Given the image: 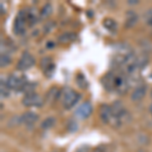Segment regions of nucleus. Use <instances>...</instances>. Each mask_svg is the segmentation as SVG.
<instances>
[{"instance_id": "nucleus-2", "label": "nucleus", "mask_w": 152, "mask_h": 152, "mask_svg": "<svg viewBox=\"0 0 152 152\" xmlns=\"http://www.w3.org/2000/svg\"><path fill=\"white\" fill-rule=\"evenodd\" d=\"M28 23V10H21L18 12L14 19L13 31L16 35H23L26 31V23Z\"/></svg>"}, {"instance_id": "nucleus-16", "label": "nucleus", "mask_w": 152, "mask_h": 152, "mask_svg": "<svg viewBox=\"0 0 152 152\" xmlns=\"http://www.w3.org/2000/svg\"><path fill=\"white\" fill-rule=\"evenodd\" d=\"M76 83L78 84V86L81 87V88H85L87 86L86 79H85V77L81 74V73L76 76Z\"/></svg>"}, {"instance_id": "nucleus-10", "label": "nucleus", "mask_w": 152, "mask_h": 152, "mask_svg": "<svg viewBox=\"0 0 152 152\" xmlns=\"http://www.w3.org/2000/svg\"><path fill=\"white\" fill-rule=\"evenodd\" d=\"M102 24L107 29H109L110 31H116L118 28V23L114 20L113 18H104V21H102Z\"/></svg>"}, {"instance_id": "nucleus-20", "label": "nucleus", "mask_w": 152, "mask_h": 152, "mask_svg": "<svg viewBox=\"0 0 152 152\" xmlns=\"http://www.w3.org/2000/svg\"><path fill=\"white\" fill-rule=\"evenodd\" d=\"M54 70H55V64L54 63H52L51 65H49L46 69H44V74H45L47 77H51V76L53 75L54 73Z\"/></svg>"}, {"instance_id": "nucleus-13", "label": "nucleus", "mask_w": 152, "mask_h": 152, "mask_svg": "<svg viewBox=\"0 0 152 152\" xmlns=\"http://www.w3.org/2000/svg\"><path fill=\"white\" fill-rule=\"evenodd\" d=\"M52 10H53V7L51 5L50 3H47L43 6V8L41 9V12H40V19H44L46 18H48L51 13H52Z\"/></svg>"}, {"instance_id": "nucleus-23", "label": "nucleus", "mask_w": 152, "mask_h": 152, "mask_svg": "<svg viewBox=\"0 0 152 152\" xmlns=\"http://www.w3.org/2000/svg\"><path fill=\"white\" fill-rule=\"evenodd\" d=\"M149 110H150V112L152 113V104H150V107H149Z\"/></svg>"}, {"instance_id": "nucleus-9", "label": "nucleus", "mask_w": 152, "mask_h": 152, "mask_svg": "<svg viewBox=\"0 0 152 152\" xmlns=\"http://www.w3.org/2000/svg\"><path fill=\"white\" fill-rule=\"evenodd\" d=\"M147 91V88L145 85H139L134 89V91L131 94V99L133 102H139L145 96Z\"/></svg>"}, {"instance_id": "nucleus-7", "label": "nucleus", "mask_w": 152, "mask_h": 152, "mask_svg": "<svg viewBox=\"0 0 152 152\" xmlns=\"http://www.w3.org/2000/svg\"><path fill=\"white\" fill-rule=\"evenodd\" d=\"M21 119V125H24L28 128H31L35 125L39 120L38 114L35 112H26L20 116Z\"/></svg>"}, {"instance_id": "nucleus-5", "label": "nucleus", "mask_w": 152, "mask_h": 152, "mask_svg": "<svg viewBox=\"0 0 152 152\" xmlns=\"http://www.w3.org/2000/svg\"><path fill=\"white\" fill-rule=\"evenodd\" d=\"M26 82L28 80L24 77H18L16 75H10L6 79L7 86L9 87V89H14L16 91H21Z\"/></svg>"}, {"instance_id": "nucleus-4", "label": "nucleus", "mask_w": 152, "mask_h": 152, "mask_svg": "<svg viewBox=\"0 0 152 152\" xmlns=\"http://www.w3.org/2000/svg\"><path fill=\"white\" fill-rule=\"evenodd\" d=\"M92 113V104L90 102H84L80 105H78L77 109L75 110L74 115L77 119L85 120L90 117Z\"/></svg>"}, {"instance_id": "nucleus-6", "label": "nucleus", "mask_w": 152, "mask_h": 152, "mask_svg": "<svg viewBox=\"0 0 152 152\" xmlns=\"http://www.w3.org/2000/svg\"><path fill=\"white\" fill-rule=\"evenodd\" d=\"M43 104V99L40 96V94H36V92L26 94L23 99V104L24 107H41Z\"/></svg>"}, {"instance_id": "nucleus-14", "label": "nucleus", "mask_w": 152, "mask_h": 152, "mask_svg": "<svg viewBox=\"0 0 152 152\" xmlns=\"http://www.w3.org/2000/svg\"><path fill=\"white\" fill-rule=\"evenodd\" d=\"M55 122H56L55 118H53V117L47 118V119H45L43 122H42V124H41L42 129H44V130L51 129L54 126V125H55Z\"/></svg>"}, {"instance_id": "nucleus-8", "label": "nucleus", "mask_w": 152, "mask_h": 152, "mask_svg": "<svg viewBox=\"0 0 152 152\" xmlns=\"http://www.w3.org/2000/svg\"><path fill=\"white\" fill-rule=\"evenodd\" d=\"M100 119L102 120L104 124H112L114 117H113V112H112V107L107 104H104L100 107Z\"/></svg>"}, {"instance_id": "nucleus-17", "label": "nucleus", "mask_w": 152, "mask_h": 152, "mask_svg": "<svg viewBox=\"0 0 152 152\" xmlns=\"http://www.w3.org/2000/svg\"><path fill=\"white\" fill-rule=\"evenodd\" d=\"M9 87L7 86L6 80L1 79V97H6L9 94Z\"/></svg>"}, {"instance_id": "nucleus-22", "label": "nucleus", "mask_w": 152, "mask_h": 152, "mask_svg": "<svg viewBox=\"0 0 152 152\" xmlns=\"http://www.w3.org/2000/svg\"><path fill=\"white\" fill-rule=\"evenodd\" d=\"M148 24L150 26H152V15L150 16V18H149V19H148Z\"/></svg>"}, {"instance_id": "nucleus-11", "label": "nucleus", "mask_w": 152, "mask_h": 152, "mask_svg": "<svg viewBox=\"0 0 152 152\" xmlns=\"http://www.w3.org/2000/svg\"><path fill=\"white\" fill-rule=\"evenodd\" d=\"M138 21V16L134 13V12H129L128 13V16H127V19H126V23H125V26L126 28H132L134 26L135 24L137 23Z\"/></svg>"}, {"instance_id": "nucleus-21", "label": "nucleus", "mask_w": 152, "mask_h": 152, "mask_svg": "<svg viewBox=\"0 0 152 152\" xmlns=\"http://www.w3.org/2000/svg\"><path fill=\"white\" fill-rule=\"evenodd\" d=\"M77 129H78V125L76 123V121H74V120H70V121L68 122V131L75 132Z\"/></svg>"}, {"instance_id": "nucleus-18", "label": "nucleus", "mask_w": 152, "mask_h": 152, "mask_svg": "<svg viewBox=\"0 0 152 152\" xmlns=\"http://www.w3.org/2000/svg\"><path fill=\"white\" fill-rule=\"evenodd\" d=\"M10 61H11V59L7 54H2L1 59H0V65H1V67H6V66L10 63Z\"/></svg>"}, {"instance_id": "nucleus-15", "label": "nucleus", "mask_w": 152, "mask_h": 152, "mask_svg": "<svg viewBox=\"0 0 152 152\" xmlns=\"http://www.w3.org/2000/svg\"><path fill=\"white\" fill-rule=\"evenodd\" d=\"M39 20L38 15L33 9H28V23L29 24V26H33L37 21Z\"/></svg>"}, {"instance_id": "nucleus-19", "label": "nucleus", "mask_w": 152, "mask_h": 152, "mask_svg": "<svg viewBox=\"0 0 152 152\" xmlns=\"http://www.w3.org/2000/svg\"><path fill=\"white\" fill-rule=\"evenodd\" d=\"M52 59H51V57H44L43 59L41 60V67L42 69H46V68L48 67L49 65L52 64Z\"/></svg>"}, {"instance_id": "nucleus-12", "label": "nucleus", "mask_w": 152, "mask_h": 152, "mask_svg": "<svg viewBox=\"0 0 152 152\" xmlns=\"http://www.w3.org/2000/svg\"><path fill=\"white\" fill-rule=\"evenodd\" d=\"M75 38H76L75 34H73V33H64V34H62L61 36H59L58 41L60 42V43L66 44V43H69V42H72L73 40H75Z\"/></svg>"}, {"instance_id": "nucleus-24", "label": "nucleus", "mask_w": 152, "mask_h": 152, "mask_svg": "<svg viewBox=\"0 0 152 152\" xmlns=\"http://www.w3.org/2000/svg\"><path fill=\"white\" fill-rule=\"evenodd\" d=\"M54 152H56V151H54Z\"/></svg>"}, {"instance_id": "nucleus-1", "label": "nucleus", "mask_w": 152, "mask_h": 152, "mask_svg": "<svg viewBox=\"0 0 152 152\" xmlns=\"http://www.w3.org/2000/svg\"><path fill=\"white\" fill-rule=\"evenodd\" d=\"M81 99V94L76 92L72 88H66L62 92V104L65 109L69 110L79 102Z\"/></svg>"}, {"instance_id": "nucleus-3", "label": "nucleus", "mask_w": 152, "mask_h": 152, "mask_svg": "<svg viewBox=\"0 0 152 152\" xmlns=\"http://www.w3.org/2000/svg\"><path fill=\"white\" fill-rule=\"evenodd\" d=\"M35 58L31 54H29L28 52H23L16 64V69L19 71H26L35 65Z\"/></svg>"}]
</instances>
